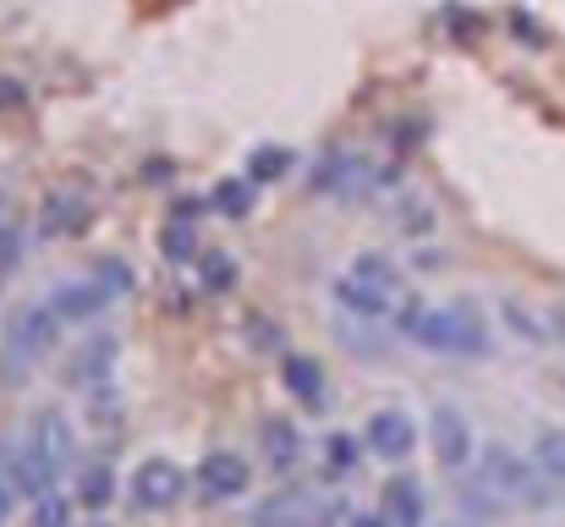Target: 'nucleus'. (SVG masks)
I'll list each match as a JSON object with an SVG mask.
<instances>
[{
	"mask_svg": "<svg viewBox=\"0 0 565 527\" xmlns=\"http://www.w3.org/2000/svg\"><path fill=\"white\" fill-rule=\"evenodd\" d=\"M324 456H330L335 467H351V461H357V439H351V434H330V439H324Z\"/></svg>",
	"mask_w": 565,
	"mask_h": 527,
	"instance_id": "nucleus-29",
	"label": "nucleus"
},
{
	"mask_svg": "<svg viewBox=\"0 0 565 527\" xmlns=\"http://www.w3.org/2000/svg\"><path fill=\"white\" fill-rule=\"evenodd\" d=\"M351 527H390V516H384V511H379V516L368 511V516H351Z\"/></svg>",
	"mask_w": 565,
	"mask_h": 527,
	"instance_id": "nucleus-34",
	"label": "nucleus"
},
{
	"mask_svg": "<svg viewBox=\"0 0 565 527\" xmlns=\"http://www.w3.org/2000/svg\"><path fill=\"white\" fill-rule=\"evenodd\" d=\"M253 187H258L253 176H226V182L215 187L209 204H215L226 220H247V215H253Z\"/></svg>",
	"mask_w": 565,
	"mask_h": 527,
	"instance_id": "nucleus-18",
	"label": "nucleus"
},
{
	"mask_svg": "<svg viewBox=\"0 0 565 527\" xmlns=\"http://www.w3.org/2000/svg\"><path fill=\"white\" fill-rule=\"evenodd\" d=\"M335 511H341L335 500H319L313 489L291 483V489H280V494L253 505V527H324Z\"/></svg>",
	"mask_w": 565,
	"mask_h": 527,
	"instance_id": "nucleus-3",
	"label": "nucleus"
},
{
	"mask_svg": "<svg viewBox=\"0 0 565 527\" xmlns=\"http://www.w3.org/2000/svg\"><path fill=\"white\" fill-rule=\"evenodd\" d=\"M401 231H406V237H428V231H434V215H428V204H412V209H401Z\"/></svg>",
	"mask_w": 565,
	"mask_h": 527,
	"instance_id": "nucleus-27",
	"label": "nucleus"
},
{
	"mask_svg": "<svg viewBox=\"0 0 565 527\" xmlns=\"http://www.w3.org/2000/svg\"><path fill=\"white\" fill-rule=\"evenodd\" d=\"M477 483H483L494 500H538V478H532V467H527L516 450H505V445H488V450H483Z\"/></svg>",
	"mask_w": 565,
	"mask_h": 527,
	"instance_id": "nucleus-4",
	"label": "nucleus"
},
{
	"mask_svg": "<svg viewBox=\"0 0 565 527\" xmlns=\"http://www.w3.org/2000/svg\"><path fill=\"white\" fill-rule=\"evenodd\" d=\"M313 187H319V193H335V198H351V193L373 187V165H368L362 154L335 149V154H324V160L313 165Z\"/></svg>",
	"mask_w": 565,
	"mask_h": 527,
	"instance_id": "nucleus-8",
	"label": "nucleus"
},
{
	"mask_svg": "<svg viewBox=\"0 0 565 527\" xmlns=\"http://www.w3.org/2000/svg\"><path fill=\"white\" fill-rule=\"evenodd\" d=\"M247 483H253V467H247V456H237V450H209V456L198 461V489H204L209 500H237Z\"/></svg>",
	"mask_w": 565,
	"mask_h": 527,
	"instance_id": "nucleus-9",
	"label": "nucleus"
},
{
	"mask_svg": "<svg viewBox=\"0 0 565 527\" xmlns=\"http://www.w3.org/2000/svg\"><path fill=\"white\" fill-rule=\"evenodd\" d=\"M532 461L543 478H560L565 483V428H543L538 445H532Z\"/></svg>",
	"mask_w": 565,
	"mask_h": 527,
	"instance_id": "nucleus-21",
	"label": "nucleus"
},
{
	"mask_svg": "<svg viewBox=\"0 0 565 527\" xmlns=\"http://www.w3.org/2000/svg\"><path fill=\"white\" fill-rule=\"evenodd\" d=\"M111 494H116L111 467H105V461H89V467H83V478H78V500L100 511V505H111Z\"/></svg>",
	"mask_w": 565,
	"mask_h": 527,
	"instance_id": "nucleus-22",
	"label": "nucleus"
},
{
	"mask_svg": "<svg viewBox=\"0 0 565 527\" xmlns=\"http://www.w3.org/2000/svg\"><path fill=\"white\" fill-rule=\"evenodd\" d=\"M335 302H341V313H357V319H379V324H384L390 308H395V291L346 275V280H335Z\"/></svg>",
	"mask_w": 565,
	"mask_h": 527,
	"instance_id": "nucleus-12",
	"label": "nucleus"
},
{
	"mask_svg": "<svg viewBox=\"0 0 565 527\" xmlns=\"http://www.w3.org/2000/svg\"><path fill=\"white\" fill-rule=\"evenodd\" d=\"M384 516H390V527H423V516H428L423 483L417 478H390L384 483Z\"/></svg>",
	"mask_w": 565,
	"mask_h": 527,
	"instance_id": "nucleus-13",
	"label": "nucleus"
},
{
	"mask_svg": "<svg viewBox=\"0 0 565 527\" xmlns=\"http://www.w3.org/2000/svg\"><path fill=\"white\" fill-rule=\"evenodd\" d=\"M89 226V204L83 198H72V193H56L50 204H45V231H61V237H72V231H83Z\"/></svg>",
	"mask_w": 565,
	"mask_h": 527,
	"instance_id": "nucleus-19",
	"label": "nucleus"
},
{
	"mask_svg": "<svg viewBox=\"0 0 565 527\" xmlns=\"http://www.w3.org/2000/svg\"><path fill=\"white\" fill-rule=\"evenodd\" d=\"M193 248H198V242H193V220H187V215H171V226H165V253H171L176 264H187Z\"/></svg>",
	"mask_w": 565,
	"mask_h": 527,
	"instance_id": "nucleus-25",
	"label": "nucleus"
},
{
	"mask_svg": "<svg viewBox=\"0 0 565 527\" xmlns=\"http://www.w3.org/2000/svg\"><path fill=\"white\" fill-rule=\"evenodd\" d=\"M111 297H116V291H111L105 280L89 275V280H67V286H56L45 302L56 308L61 324H89V319H100V313L111 308Z\"/></svg>",
	"mask_w": 565,
	"mask_h": 527,
	"instance_id": "nucleus-7",
	"label": "nucleus"
},
{
	"mask_svg": "<svg viewBox=\"0 0 565 527\" xmlns=\"http://www.w3.org/2000/svg\"><path fill=\"white\" fill-rule=\"evenodd\" d=\"M417 346L439 352V357H488V324L477 319L472 302H450V308H428L423 324L412 330Z\"/></svg>",
	"mask_w": 565,
	"mask_h": 527,
	"instance_id": "nucleus-1",
	"label": "nucleus"
},
{
	"mask_svg": "<svg viewBox=\"0 0 565 527\" xmlns=\"http://www.w3.org/2000/svg\"><path fill=\"white\" fill-rule=\"evenodd\" d=\"M198 280H204V291H231L237 286V259L231 253H204L198 259Z\"/></svg>",
	"mask_w": 565,
	"mask_h": 527,
	"instance_id": "nucleus-23",
	"label": "nucleus"
},
{
	"mask_svg": "<svg viewBox=\"0 0 565 527\" xmlns=\"http://www.w3.org/2000/svg\"><path fill=\"white\" fill-rule=\"evenodd\" d=\"M34 450H39L56 472H67V467H72V456H78V434H72V423H67L56 406L34 412Z\"/></svg>",
	"mask_w": 565,
	"mask_h": 527,
	"instance_id": "nucleus-10",
	"label": "nucleus"
},
{
	"mask_svg": "<svg viewBox=\"0 0 565 527\" xmlns=\"http://www.w3.org/2000/svg\"><path fill=\"white\" fill-rule=\"evenodd\" d=\"M505 319H510V324H516V330H521L527 341H543V324H538V319H527V313H521L516 302H505Z\"/></svg>",
	"mask_w": 565,
	"mask_h": 527,
	"instance_id": "nucleus-32",
	"label": "nucleus"
},
{
	"mask_svg": "<svg viewBox=\"0 0 565 527\" xmlns=\"http://www.w3.org/2000/svg\"><path fill=\"white\" fill-rule=\"evenodd\" d=\"M56 335H61V319L50 302H28L12 324H7V357H0V374L7 379H28L45 352H56Z\"/></svg>",
	"mask_w": 565,
	"mask_h": 527,
	"instance_id": "nucleus-2",
	"label": "nucleus"
},
{
	"mask_svg": "<svg viewBox=\"0 0 565 527\" xmlns=\"http://www.w3.org/2000/svg\"><path fill=\"white\" fill-rule=\"evenodd\" d=\"M351 275L368 280V286H384V291L401 286V275H395V264H390L384 253H357V259H351Z\"/></svg>",
	"mask_w": 565,
	"mask_h": 527,
	"instance_id": "nucleus-24",
	"label": "nucleus"
},
{
	"mask_svg": "<svg viewBox=\"0 0 565 527\" xmlns=\"http://www.w3.org/2000/svg\"><path fill=\"white\" fill-rule=\"evenodd\" d=\"M247 335H253V346H264V352H275V346L286 341V335L269 324V319H253V324H247Z\"/></svg>",
	"mask_w": 565,
	"mask_h": 527,
	"instance_id": "nucleus-31",
	"label": "nucleus"
},
{
	"mask_svg": "<svg viewBox=\"0 0 565 527\" xmlns=\"http://www.w3.org/2000/svg\"><path fill=\"white\" fill-rule=\"evenodd\" d=\"M428 428H434V456H439L445 467H461V461L472 456V428H466V417H461L456 406H434Z\"/></svg>",
	"mask_w": 565,
	"mask_h": 527,
	"instance_id": "nucleus-11",
	"label": "nucleus"
},
{
	"mask_svg": "<svg viewBox=\"0 0 565 527\" xmlns=\"http://www.w3.org/2000/svg\"><path fill=\"white\" fill-rule=\"evenodd\" d=\"M335 330H341V341H346V346H351L357 357H373V363L384 357V335H379V319H357V313H341V324H335Z\"/></svg>",
	"mask_w": 565,
	"mask_h": 527,
	"instance_id": "nucleus-17",
	"label": "nucleus"
},
{
	"mask_svg": "<svg viewBox=\"0 0 565 527\" xmlns=\"http://www.w3.org/2000/svg\"><path fill=\"white\" fill-rule=\"evenodd\" d=\"M94 280H105V286H111L116 297H122V291L132 286V275L122 270V259H100V270H94Z\"/></svg>",
	"mask_w": 565,
	"mask_h": 527,
	"instance_id": "nucleus-28",
	"label": "nucleus"
},
{
	"mask_svg": "<svg viewBox=\"0 0 565 527\" xmlns=\"http://www.w3.org/2000/svg\"><path fill=\"white\" fill-rule=\"evenodd\" d=\"M280 379H286V390H291L302 406H324V368H319V357L291 352V357L280 363Z\"/></svg>",
	"mask_w": 565,
	"mask_h": 527,
	"instance_id": "nucleus-15",
	"label": "nucleus"
},
{
	"mask_svg": "<svg viewBox=\"0 0 565 527\" xmlns=\"http://www.w3.org/2000/svg\"><path fill=\"white\" fill-rule=\"evenodd\" d=\"M12 500H18V489H12L7 478H0V527H7V522H12Z\"/></svg>",
	"mask_w": 565,
	"mask_h": 527,
	"instance_id": "nucleus-33",
	"label": "nucleus"
},
{
	"mask_svg": "<svg viewBox=\"0 0 565 527\" xmlns=\"http://www.w3.org/2000/svg\"><path fill=\"white\" fill-rule=\"evenodd\" d=\"M450 527H477V522H450Z\"/></svg>",
	"mask_w": 565,
	"mask_h": 527,
	"instance_id": "nucleus-35",
	"label": "nucleus"
},
{
	"mask_svg": "<svg viewBox=\"0 0 565 527\" xmlns=\"http://www.w3.org/2000/svg\"><path fill=\"white\" fill-rule=\"evenodd\" d=\"M264 456H269L275 472H291V467L302 461V434H297V423L264 417Z\"/></svg>",
	"mask_w": 565,
	"mask_h": 527,
	"instance_id": "nucleus-16",
	"label": "nucleus"
},
{
	"mask_svg": "<svg viewBox=\"0 0 565 527\" xmlns=\"http://www.w3.org/2000/svg\"><path fill=\"white\" fill-rule=\"evenodd\" d=\"M362 445H368L379 461H406V456H412V445H417V423H412L401 406H384V412H373V417H368Z\"/></svg>",
	"mask_w": 565,
	"mask_h": 527,
	"instance_id": "nucleus-6",
	"label": "nucleus"
},
{
	"mask_svg": "<svg viewBox=\"0 0 565 527\" xmlns=\"http://www.w3.org/2000/svg\"><path fill=\"white\" fill-rule=\"evenodd\" d=\"M116 368V341L111 335H100V341H89V346H78V357L67 363V379L72 385H89V390H100V379Z\"/></svg>",
	"mask_w": 565,
	"mask_h": 527,
	"instance_id": "nucleus-14",
	"label": "nucleus"
},
{
	"mask_svg": "<svg viewBox=\"0 0 565 527\" xmlns=\"http://www.w3.org/2000/svg\"><path fill=\"white\" fill-rule=\"evenodd\" d=\"M291 165H297V154L291 149H275V144H264V149H253L247 154V176L264 187V182H280V176H291Z\"/></svg>",
	"mask_w": 565,
	"mask_h": 527,
	"instance_id": "nucleus-20",
	"label": "nucleus"
},
{
	"mask_svg": "<svg viewBox=\"0 0 565 527\" xmlns=\"http://www.w3.org/2000/svg\"><path fill=\"white\" fill-rule=\"evenodd\" d=\"M34 527H72V505H67L61 494H45V500L34 505Z\"/></svg>",
	"mask_w": 565,
	"mask_h": 527,
	"instance_id": "nucleus-26",
	"label": "nucleus"
},
{
	"mask_svg": "<svg viewBox=\"0 0 565 527\" xmlns=\"http://www.w3.org/2000/svg\"><path fill=\"white\" fill-rule=\"evenodd\" d=\"M182 494H187V472L176 461H165V456H154V461H143L132 472V505L138 511H171Z\"/></svg>",
	"mask_w": 565,
	"mask_h": 527,
	"instance_id": "nucleus-5",
	"label": "nucleus"
},
{
	"mask_svg": "<svg viewBox=\"0 0 565 527\" xmlns=\"http://www.w3.org/2000/svg\"><path fill=\"white\" fill-rule=\"evenodd\" d=\"M18 259H23V237H18L12 226H0V275L18 270Z\"/></svg>",
	"mask_w": 565,
	"mask_h": 527,
	"instance_id": "nucleus-30",
	"label": "nucleus"
}]
</instances>
